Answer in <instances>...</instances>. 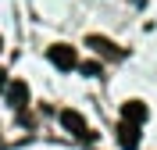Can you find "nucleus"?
Returning a JSON list of instances; mask_svg holds the SVG:
<instances>
[{"mask_svg":"<svg viewBox=\"0 0 157 150\" xmlns=\"http://www.w3.org/2000/svg\"><path fill=\"white\" fill-rule=\"evenodd\" d=\"M89 47H97V50H104V54H107V50H111V43L104 40V36H89Z\"/></svg>","mask_w":157,"mask_h":150,"instance_id":"6","label":"nucleus"},{"mask_svg":"<svg viewBox=\"0 0 157 150\" xmlns=\"http://www.w3.org/2000/svg\"><path fill=\"white\" fill-rule=\"evenodd\" d=\"M0 86H7V79H4V71H0Z\"/></svg>","mask_w":157,"mask_h":150,"instance_id":"8","label":"nucleus"},{"mask_svg":"<svg viewBox=\"0 0 157 150\" xmlns=\"http://www.w3.org/2000/svg\"><path fill=\"white\" fill-rule=\"evenodd\" d=\"M139 129H143V125H136V121H125V118H121V129H118L121 150H136V147H139Z\"/></svg>","mask_w":157,"mask_h":150,"instance_id":"3","label":"nucleus"},{"mask_svg":"<svg viewBox=\"0 0 157 150\" xmlns=\"http://www.w3.org/2000/svg\"><path fill=\"white\" fill-rule=\"evenodd\" d=\"M50 61H54L61 71H71V68L78 64V61H75V50H71L68 43H57V47H50Z\"/></svg>","mask_w":157,"mask_h":150,"instance_id":"2","label":"nucleus"},{"mask_svg":"<svg viewBox=\"0 0 157 150\" xmlns=\"http://www.w3.org/2000/svg\"><path fill=\"white\" fill-rule=\"evenodd\" d=\"M121 118H125V121H136V125H143V121H147V104L128 100L125 107H121Z\"/></svg>","mask_w":157,"mask_h":150,"instance_id":"5","label":"nucleus"},{"mask_svg":"<svg viewBox=\"0 0 157 150\" xmlns=\"http://www.w3.org/2000/svg\"><path fill=\"white\" fill-rule=\"evenodd\" d=\"M82 71H86V75H100V64H97V61H89V64H82Z\"/></svg>","mask_w":157,"mask_h":150,"instance_id":"7","label":"nucleus"},{"mask_svg":"<svg viewBox=\"0 0 157 150\" xmlns=\"http://www.w3.org/2000/svg\"><path fill=\"white\" fill-rule=\"evenodd\" d=\"M61 125H64L71 136H78V140H93V136H97V132L86 125V118H82L78 111H71V107H68V111H61Z\"/></svg>","mask_w":157,"mask_h":150,"instance_id":"1","label":"nucleus"},{"mask_svg":"<svg viewBox=\"0 0 157 150\" xmlns=\"http://www.w3.org/2000/svg\"><path fill=\"white\" fill-rule=\"evenodd\" d=\"M7 100L14 111H25V104H29V86L25 82H11L7 86Z\"/></svg>","mask_w":157,"mask_h":150,"instance_id":"4","label":"nucleus"},{"mask_svg":"<svg viewBox=\"0 0 157 150\" xmlns=\"http://www.w3.org/2000/svg\"><path fill=\"white\" fill-rule=\"evenodd\" d=\"M0 50H4V40H0Z\"/></svg>","mask_w":157,"mask_h":150,"instance_id":"9","label":"nucleus"}]
</instances>
